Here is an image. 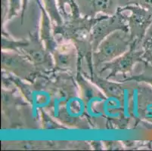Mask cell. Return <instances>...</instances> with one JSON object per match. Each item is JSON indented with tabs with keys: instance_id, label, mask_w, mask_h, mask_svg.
Masks as SVG:
<instances>
[{
	"instance_id": "obj_11",
	"label": "cell",
	"mask_w": 152,
	"mask_h": 151,
	"mask_svg": "<svg viewBox=\"0 0 152 151\" xmlns=\"http://www.w3.org/2000/svg\"><path fill=\"white\" fill-rule=\"evenodd\" d=\"M83 74L90 80L95 86L98 87L108 100L116 101H121L124 100L126 88L125 82H121L115 80L113 81L107 78H104L102 76L95 72L91 73H83Z\"/></svg>"
},
{
	"instance_id": "obj_16",
	"label": "cell",
	"mask_w": 152,
	"mask_h": 151,
	"mask_svg": "<svg viewBox=\"0 0 152 151\" xmlns=\"http://www.w3.org/2000/svg\"><path fill=\"white\" fill-rule=\"evenodd\" d=\"M42 5L49 15L53 26L60 25L63 23L64 18L59 10L57 0H42Z\"/></svg>"
},
{
	"instance_id": "obj_21",
	"label": "cell",
	"mask_w": 152,
	"mask_h": 151,
	"mask_svg": "<svg viewBox=\"0 0 152 151\" xmlns=\"http://www.w3.org/2000/svg\"><path fill=\"white\" fill-rule=\"evenodd\" d=\"M29 1H30V0H23V6H22L21 13H20V21H21V23H23V18H24V16H25V13L26 11H27V5H28ZM34 1L37 3V5H38L39 9H40L42 7H43L42 3L41 2L40 0H34Z\"/></svg>"
},
{
	"instance_id": "obj_3",
	"label": "cell",
	"mask_w": 152,
	"mask_h": 151,
	"mask_svg": "<svg viewBox=\"0 0 152 151\" xmlns=\"http://www.w3.org/2000/svg\"><path fill=\"white\" fill-rule=\"evenodd\" d=\"M133 40L129 30H119L106 37L92 52V67L98 73L104 65L125 53Z\"/></svg>"
},
{
	"instance_id": "obj_2",
	"label": "cell",
	"mask_w": 152,
	"mask_h": 151,
	"mask_svg": "<svg viewBox=\"0 0 152 151\" xmlns=\"http://www.w3.org/2000/svg\"><path fill=\"white\" fill-rule=\"evenodd\" d=\"M2 50L21 54L44 75H50L55 70L52 54L45 48L37 32L30 33L28 39L15 40L9 36H2Z\"/></svg>"
},
{
	"instance_id": "obj_19",
	"label": "cell",
	"mask_w": 152,
	"mask_h": 151,
	"mask_svg": "<svg viewBox=\"0 0 152 151\" xmlns=\"http://www.w3.org/2000/svg\"><path fill=\"white\" fill-rule=\"evenodd\" d=\"M23 0H9V8L6 17V21L11 20L21 13Z\"/></svg>"
},
{
	"instance_id": "obj_5",
	"label": "cell",
	"mask_w": 152,
	"mask_h": 151,
	"mask_svg": "<svg viewBox=\"0 0 152 151\" xmlns=\"http://www.w3.org/2000/svg\"><path fill=\"white\" fill-rule=\"evenodd\" d=\"M1 67L3 72L31 84L44 75L39 71L25 56L12 51L2 50Z\"/></svg>"
},
{
	"instance_id": "obj_15",
	"label": "cell",
	"mask_w": 152,
	"mask_h": 151,
	"mask_svg": "<svg viewBox=\"0 0 152 151\" xmlns=\"http://www.w3.org/2000/svg\"><path fill=\"white\" fill-rule=\"evenodd\" d=\"M142 63L143 67L140 73L135 75H127L124 78L117 80V82H124L134 81L137 82H143L147 84L152 88V65L145 61H143Z\"/></svg>"
},
{
	"instance_id": "obj_20",
	"label": "cell",
	"mask_w": 152,
	"mask_h": 151,
	"mask_svg": "<svg viewBox=\"0 0 152 151\" xmlns=\"http://www.w3.org/2000/svg\"><path fill=\"white\" fill-rule=\"evenodd\" d=\"M73 1L74 0H57L59 10L61 13L64 20L68 18L70 16V14L67 13V10H66V5H67L69 7H70V5L73 3Z\"/></svg>"
},
{
	"instance_id": "obj_6",
	"label": "cell",
	"mask_w": 152,
	"mask_h": 151,
	"mask_svg": "<svg viewBox=\"0 0 152 151\" xmlns=\"http://www.w3.org/2000/svg\"><path fill=\"white\" fill-rule=\"evenodd\" d=\"M142 55L143 51L141 48V44L133 42L129 50L112 61L104 65L98 74L102 75L104 72L108 71V74L105 77L108 80H112L118 75L125 77L131 74L135 65L144 61Z\"/></svg>"
},
{
	"instance_id": "obj_12",
	"label": "cell",
	"mask_w": 152,
	"mask_h": 151,
	"mask_svg": "<svg viewBox=\"0 0 152 151\" xmlns=\"http://www.w3.org/2000/svg\"><path fill=\"white\" fill-rule=\"evenodd\" d=\"M134 82L138 93L135 102L136 114L139 120L152 124V88L145 83Z\"/></svg>"
},
{
	"instance_id": "obj_8",
	"label": "cell",
	"mask_w": 152,
	"mask_h": 151,
	"mask_svg": "<svg viewBox=\"0 0 152 151\" xmlns=\"http://www.w3.org/2000/svg\"><path fill=\"white\" fill-rule=\"evenodd\" d=\"M52 56L55 63L54 72L66 73L75 77L82 68L78 52L71 42H63L58 43Z\"/></svg>"
},
{
	"instance_id": "obj_23",
	"label": "cell",
	"mask_w": 152,
	"mask_h": 151,
	"mask_svg": "<svg viewBox=\"0 0 152 151\" xmlns=\"http://www.w3.org/2000/svg\"><path fill=\"white\" fill-rule=\"evenodd\" d=\"M105 147L108 150H123L124 147L120 141H105Z\"/></svg>"
},
{
	"instance_id": "obj_13",
	"label": "cell",
	"mask_w": 152,
	"mask_h": 151,
	"mask_svg": "<svg viewBox=\"0 0 152 151\" xmlns=\"http://www.w3.org/2000/svg\"><path fill=\"white\" fill-rule=\"evenodd\" d=\"M2 150H45V149H64L69 146L66 141H3L2 143Z\"/></svg>"
},
{
	"instance_id": "obj_17",
	"label": "cell",
	"mask_w": 152,
	"mask_h": 151,
	"mask_svg": "<svg viewBox=\"0 0 152 151\" xmlns=\"http://www.w3.org/2000/svg\"><path fill=\"white\" fill-rule=\"evenodd\" d=\"M141 48L143 51V61L152 65V23L141 42Z\"/></svg>"
},
{
	"instance_id": "obj_9",
	"label": "cell",
	"mask_w": 152,
	"mask_h": 151,
	"mask_svg": "<svg viewBox=\"0 0 152 151\" xmlns=\"http://www.w3.org/2000/svg\"><path fill=\"white\" fill-rule=\"evenodd\" d=\"M120 10L130 12V15H126L128 30L133 42L141 44L152 23V11L136 5H129Z\"/></svg>"
},
{
	"instance_id": "obj_14",
	"label": "cell",
	"mask_w": 152,
	"mask_h": 151,
	"mask_svg": "<svg viewBox=\"0 0 152 151\" xmlns=\"http://www.w3.org/2000/svg\"><path fill=\"white\" fill-rule=\"evenodd\" d=\"M41 12V23L39 29V37L43 42L45 48L49 50L51 53H53L58 42L55 38L53 30V23L49 18V15L45 12L44 7L40 8Z\"/></svg>"
},
{
	"instance_id": "obj_10",
	"label": "cell",
	"mask_w": 152,
	"mask_h": 151,
	"mask_svg": "<svg viewBox=\"0 0 152 151\" xmlns=\"http://www.w3.org/2000/svg\"><path fill=\"white\" fill-rule=\"evenodd\" d=\"M80 15L95 18L98 15H115L120 9L131 5V0H75Z\"/></svg>"
},
{
	"instance_id": "obj_22",
	"label": "cell",
	"mask_w": 152,
	"mask_h": 151,
	"mask_svg": "<svg viewBox=\"0 0 152 151\" xmlns=\"http://www.w3.org/2000/svg\"><path fill=\"white\" fill-rule=\"evenodd\" d=\"M131 5H139L152 11V0H131Z\"/></svg>"
},
{
	"instance_id": "obj_7",
	"label": "cell",
	"mask_w": 152,
	"mask_h": 151,
	"mask_svg": "<svg viewBox=\"0 0 152 151\" xmlns=\"http://www.w3.org/2000/svg\"><path fill=\"white\" fill-rule=\"evenodd\" d=\"M121 10L115 15L107 16L100 15L99 20L94 24L91 33V45L92 52L106 37L119 30H129L126 22V15Z\"/></svg>"
},
{
	"instance_id": "obj_1",
	"label": "cell",
	"mask_w": 152,
	"mask_h": 151,
	"mask_svg": "<svg viewBox=\"0 0 152 151\" xmlns=\"http://www.w3.org/2000/svg\"><path fill=\"white\" fill-rule=\"evenodd\" d=\"M71 13L67 19L60 25L53 26L55 36L60 37L64 42H71L77 48L81 63L86 61L89 73H93L92 67V48L91 45V33L99 17L89 18L80 15L75 0L70 7Z\"/></svg>"
},
{
	"instance_id": "obj_18",
	"label": "cell",
	"mask_w": 152,
	"mask_h": 151,
	"mask_svg": "<svg viewBox=\"0 0 152 151\" xmlns=\"http://www.w3.org/2000/svg\"><path fill=\"white\" fill-rule=\"evenodd\" d=\"M40 110L41 117V125L42 128L45 130H59L66 129V127L61 125L60 123L56 121V119L52 116L45 109H39Z\"/></svg>"
},
{
	"instance_id": "obj_4",
	"label": "cell",
	"mask_w": 152,
	"mask_h": 151,
	"mask_svg": "<svg viewBox=\"0 0 152 151\" xmlns=\"http://www.w3.org/2000/svg\"><path fill=\"white\" fill-rule=\"evenodd\" d=\"M2 126L8 124V128H21L23 126L24 117L33 118L30 114L31 105L15 95V89L2 88Z\"/></svg>"
}]
</instances>
